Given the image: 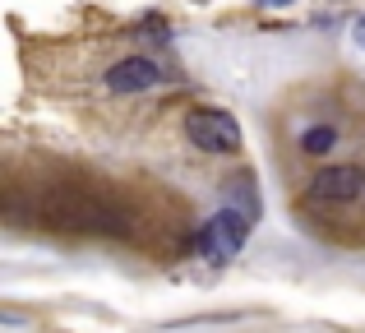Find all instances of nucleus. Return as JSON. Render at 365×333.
I'll use <instances>...</instances> for the list:
<instances>
[{"label": "nucleus", "instance_id": "nucleus-1", "mask_svg": "<svg viewBox=\"0 0 365 333\" xmlns=\"http://www.w3.org/2000/svg\"><path fill=\"white\" fill-rule=\"evenodd\" d=\"M37 217L56 232L74 236H130V208L111 190L83 180H56L37 195Z\"/></svg>", "mask_w": 365, "mask_h": 333}, {"label": "nucleus", "instance_id": "nucleus-2", "mask_svg": "<svg viewBox=\"0 0 365 333\" xmlns=\"http://www.w3.org/2000/svg\"><path fill=\"white\" fill-rule=\"evenodd\" d=\"M250 222H255V217L241 213L236 204L217 208V213L208 217L204 227H199V236H195L199 260H208V264H227V260H236V255H241V245H245V236H250Z\"/></svg>", "mask_w": 365, "mask_h": 333}, {"label": "nucleus", "instance_id": "nucleus-3", "mask_svg": "<svg viewBox=\"0 0 365 333\" xmlns=\"http://www.w3.org/2000/svg\"><path fill=\"white\" fill-rule=\"evenodd\" d=\"M185 135L204 153H241V125L222 107H199L185 116Z\"/></svg>", "mask_w": 365, "mask_h": 333}, {"label": "nucleus", "instance_id": "nucleus-4", "mask_svg": "<svg viewBox=\"0 0 365 333\" xmlns=\"http://www.w3.org/2000/svg\"><path fill=\"white\" fill-rule=\"evenodd\" d=\"M361 185H365V167H356V163H333V167L314 171L310 195L324 199V204H347V199L361 195Z\"/></svg>", "mask_w": 365, "mask_h": 333}, {"label": "nucleus", "instance_id": "nucleus-5", "mask_svg": "<svg viewBox=\"0 0 365 333\" xmlns=\"http://www.w3.org/2000/svg\"><path fill=\"white\" fill-rule=\"evenodd\" d=\"M102 79H107L111 93H143V88H158L167 74H162V65L148 61V56H125V61H116Z\"/></svg>", "mask_w": 365, "mask_h": 333}, {"label": "nucleus", "instance_id": "nucleus-6", "mask_svg": "<svg viewBox=\"0 0 365 333\" xmlns=\"http://www.w3.org/2000/svg\"><path fill=\"white\" fill-rule=\"evenodd\" d=\"M227 195H232V204L241 208V213L259 217V195L250 190V176H245V171H241V176H232V180H227Z\"/></svg>", "mask_w": 365, "mask_h": 333}, {"label": "nucleus", "instance_id": "nucleus-7", "mask_svg": "<svg viewBox=\"0 0 365 333\" xmlns=\"http://www.w3.org/2000/svg\"><path fill=\"white\" fill-rule=\"evenodd\" d=\"M333 144H338V130H333V125H314V130H305V135H301V148H305V153H314V158L329 153Z\"/></svg>", "mask_w": 365, "mask_h": 333}, {"label": "nucleus", "instance_id": "nucleus-8", "mask_svg": "<svg viewBox=\"0 0 365 333\" xmlns=\"http://www.w3.org/2000/svg\"><path fill=\"white\" fill-rule=\"evenodd\" d=\"M259 9H287V5H296V0H255Z\"/></svg>", "mask_w": 365, "mask_h": 333}, {"label": "nucleus", "instance_id": "nucleus-9", "mask_svg": "<svg viewBox=\"0 0 365 333\" xmlns=\"http://www.w3.org/2000/svg\"><path fill=\"white\" fill-rule=\"evenodd\" d=\"M351 33H356V46H361V51H365V14L356 19V28H351Z\"/></svg>", "mask_w": 365, "mask_h": 333}]
</instances>
